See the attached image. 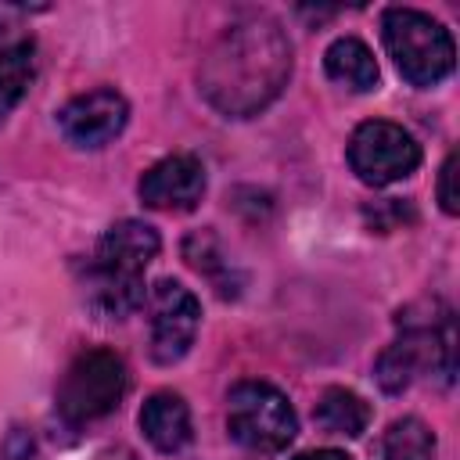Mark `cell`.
Here are the masks:
<instances>
[{
  "instance_id": "3",
  "label": "cell",
  "mask_w": 460,
  "mask_h": 460,
  "mask_svg": "<svg viewBox=\"0 0 460 460\" xmlns=\"http://www.w3.org/2000/svg\"><path fill=\"white\" fill-rule=\"evenodd\" d=\"M402 334L377 356V385L395 395L413 385L420 374H442V381L453 377V352H456V334H453V316L442 309V316H399Z\"/></svg>"
},
{
  "instance_id": "10",
  "label": "cell",
  "mask_w": 460,
  "mask_h": 460,
  "mask_svg": "<svg viewBox=\"0 0 460 460\" xmlns=\"http://www.w3.org/2000/svg\"><path fill=\"white\" fill-rule=\"evenodd\" d=\"M137 194L147 208L190 212L205 194V165L194 155H165L140 176Z\"/></svg>"
},
{
  "instance_id": "15",
  "label": "cell",
  "mask_w": 460,
  "mask_h": 460,
  "mask_svg": "<svg viewBox=\"0 0 460 460\" xmlns=\"http://www.w3.org/2000/svg\"><path fill=\"white\" fill-rule=\"evenodd\" d=\"M32 68H36L32 43H14V47L0 50V126L25 97L29 83H32Z\"/></svg>"
},
{
  "instance_id": "8",
  "label": "cell",
  "mask_w": 460,
  "mask_h": 460,
  "mask_svg": "<svg viewBox=\"0 0 460 460\" xmlns=\"http://www.w3.org/2000/svg\"><path fill=\"white\" fill-rule=\"evenodd\" d=\"M147 341H151V359L169 367L180 363L194 338H198V323H201V302L194 298L190 288H183L180 280H158L147 291Z\"/></svg>"
},
{
  "instance_id": "14",
  "label": "cell",
  "mask_w": 460,
  "mask_h": 460,
  "mask_svg": "<svg viewBox=\"0 0 460 460\" xmlns=\"http://www.w3.org/2000/svg\"><path fill=\"white\" fill-rule=\"evenodd\" d=\"M381 460H435V435L417 417H399L388 424L377 446Z\"/></svg>"
},
{
  "instance_id": "11",
  "label": "cell",
  "mask_w": 460,
  "mask_h": 460,
  "mask_svg": "<svg viewBox=\"0 0 460 460\" xmlns=\"http://www.w3.org/2000/svg\"><path fill=\"white\" fill-rule=\"evenodd\" d=\"M140 431L158 453H180L190 442V406L176 392H155L140 406Z\"/></svg>"
},
{
  "instance_id": "7",
  "label": "cell",
  "mask_w": 460,
  "mask_h": 460,
  "mask_svg": "<svg viewBox=\"0 0 460 460\" xmlns=\"http://www.w3.org/2000/svg\"><path fill=\"white\" fill-rule=\"evenodd\" d=\"M349 165L363 183L388 187V183L417 172L420 144L399 122L370 119V122H359L349 137Z\"/></svg>"
},
{
  "instance_id": "1",
  "label": "cell",
  "mask_w": 460,
  "mask_h": 460,
  "mask_svg": "<svg viewBox=\"0 0 460 460\" xmlns=\"http://www.w3.org/2000/svg\"><path fill=\"white\" fill-rule=\"evenodd\" d=\"M291 43L284 29L266 14H248L223 29L198 68L205 101L230 115L252 119L288 86Z\"/></svg>"
},
{
  "instance_id": "16",
  "label": "cell",
  "mask_w": 460,
  "mask_h": 460,
  "mask_svg": "<svg viewBox=\"0 0 460 460\" xmlns=\"http://www.w3.org/2000/svg\"><path fill=\"white\" fill-rule=\"evenodd\" d=\"M438 205L446 216L460 212V194H456V151L446 155L442 169H438Z\"/></svg>"
},
{
  "instance_id": "6",
  "label": "cell",
  "mask_w": 460,
  "mask_h": 460,
  "mask_svg": "<svg viewBox=\"0 0 460 460\" xmlns=\"http://www.w3.org/2000/svg\"><path fill=\"white\" fill-rule=\"evenodd\" d=\"M129 388V374L119 352L111 349H83L61 385H58V413L68 424H90L119 410L122 395Z\"/></svg>"
},
{
  "instance_id": "13",
  "label": "cell",
  "mask_w": 460,
  "mask_h": 460,
  "mask_svg": "<svg viewBox=\"0 0 460 460\" xmlns=\"http://www.w3.org/2000/svg\"><path fill=\"white\" fill-rule=\"evenodd\" d=\"M316 424L331 435H345V438H356L367 431L370 424V406L363 395L349 392V388H327L316 402Z\"/></svg>"
},
{
  "instance_id": "5",
  "label": "cell",
  "mask_w": 460,
  "mask_h": 460,
  "mask_svg": "<svg viewBox=\"0 0 460 460\" xmlns=\"http://www.w3.org/2000/svg\"><path fill=\"white\" fill-rule=\"evenodd\" d=\"M226 431L252 453H280L298 435L288 395L266 381H237L226 395Z\"/></svg>"
},
{
  "instance_id": "12",
  "label": "cell",
  "mask_w": 460,
  "mask_h": 460,
  "mask_svg": "<svg viewBox=\"0 0 460 460\" xmlns=\"http://www.w3.org/2000/svg\"><path fill=\"white\" fill-rule=\"evenodd\" d=\"M323 72L331 83H338L352 93H367L377 86V61L370 54V47L356 36H338L323 50Z\"/></svg>"
},
{
  "instance_id": "9",
  "label": "cell",
  "mask_w": 460,
  "mask_h": 460,
  "mask_svg": "<svg viewBox=\"0 0 460 460\" xmlns=\"http://www.w3.org/2000/svg\"><path fill=\"white\" fill-rule=\"evenodd\" d=\"M126 122H129V104L111 86L86 90L58 111V126L65 140L75 147H104L126 129Z\"/></svg>"
},
{
  "instance_id": "17",
  "label": "cell",
  "mask_w": 460,
  "mask_h": 460,
  "mask_svg": "<svg viewBox=\"0 0 460 460\" xmlns=\"http://www.w3.org/2000/svg\"><path fill=\"white\" fill-rule=\"evenodd\" d=\"M295 460H352V456L341 449H309V453H298Z\"/></svg>"
},
{
  "instance_id": "4",
  "label": "cell",
  "mask_w": 460,
  "mask_h": 460,
  "mask_svg": "<svg viewBox=\"0 0 460 460\" xmlns=\"http://www.w3.org/2000/svg\"><path fill=\"white\" fill-rule=\"evenodd\" d=\"M381 40L399 75L413 86H435L453 72L456 47L442 22L413 7H388L381 18Z\"/></svg>"
},
{
  "instance_id": "2",
  "label": "cell",
  "mask_w": 460,
  "mask_h": 460,
  "mask_svg": "<svg viewBox=\"0 0 460 460\" xmlns=\"http://www.w3.org/2000/svg\"><path fill=\"white\" fill-rule=\"evenodd\" d=\"M162 237L140 219H119L97 241L93 262L86 266L90 305L104 316H129L147 302L144 270L158 259Z\"/></svg>"
}]
</instances>
